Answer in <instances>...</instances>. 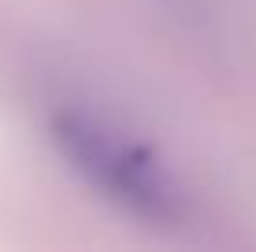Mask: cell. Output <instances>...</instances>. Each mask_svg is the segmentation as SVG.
I'll use <instances>...</instances> for the list:
<instances>
[{
  "label": "cell",
  "mask_w": 256,
  "mask_h": 252,
  "mask_svg": "<svg viewBox=\"0 0 256 252\" xmlns=\"http://www.w3.org/2000/svg\"><path fill=\"white\" fill-rule=\"evenodd\" d=\"M48 130L70 171H78L112 204L126 208L138 219L164 223V227L186 215V193L178 178L134 134L82 108L56 111Z\"/></svg>",
  "instance_id": "6da1fadb"
}]
</instances>
